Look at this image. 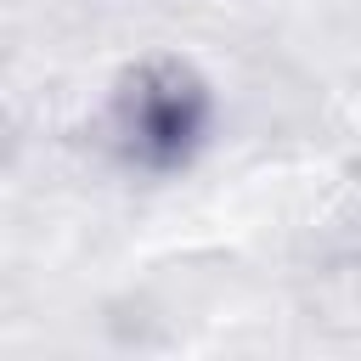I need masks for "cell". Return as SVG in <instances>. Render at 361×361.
Wrapping results in <instances>:
<instances>
[{
	"label": "cell",
	"mask_w": 361,
	"mask_h": 361,
	"mask_svg": "<svg viewBox=\"0 0 361 361\" xmlns=\"http://www.w3.org/2000/svg\"><path fill=\"white\" fill-rule=\"evenodd\" d=\"M186 102H192V96H180V90H164V96H152V90H135L130 130L141 135V147L186 135V130H192V113H186Z\"/></svg>",
	"instance_id": "6da1fadb"
}]
</instances>
